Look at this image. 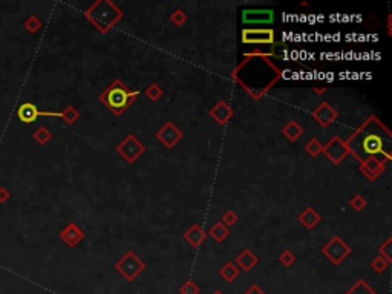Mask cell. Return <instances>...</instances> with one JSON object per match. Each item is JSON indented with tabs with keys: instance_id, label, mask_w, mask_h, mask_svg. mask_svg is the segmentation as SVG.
Segmentation results:
<instances>
[{
	"instance_id": "d6986e66",
	"label": "cell",
	"mask_w": 392,
	"mask_h": 294,
	"mask_svg": "<svg viewBox=\"0 0 392 294\" xmlns=\"http://www.w3.org/2000/svg\"><path fill=\"white\" fill-rule=\"evenodd\" d=\"M219 276H221L225 282L232 284V282L239 276V268H238V265L233 264V262H227V264L219 270Z\"/></svg>"
},
{
	"instance_id": "2e32d148",
	"label": "cell",
	"mask_w": 392,
	"mask_h": 294,
	"mask_svg": "<svg viewBox=\"0 0 392 294\" xmlns=\"http://www.w3.org/2000/svg\"><path fill=\"white\" fill-rule=\"evenodd\" d=\"M320 215L316 212V210L313 208V207H308V208H305L303 212H302V215L299 216V221H300V224L306 228V230H313L319 222H320Z\"/></svg>"
},
{
	"instance_id": "d590c367",
	"label": "cell",
	"mask_w": 392,
	"mask_h": 294,
	"mask_svg": "<svg viewBox=\"0 0 392 294\" xmlns=\"http://www.w3.org/2000/svg\"><path fill=\"white\" fill-rule=\"evenodd\" d=\"M244 294H265V291L261 287H258V285H252Z\"/></svg>"
},
{
	"instance_id": "f546056e",
	"label": "cell",
	"mask_w": 392,
	"mask_h": 294,
	"mask_svg": "<svg viewBox=\"0 0 392 294\" xmlns=\"http://www.w3.org/2000/svg\"><path fill=\"white\" fill-rule=\"evenodd\" d=\"M279 261H280V264H282L283 267H291V265L296 262V256L291 253L290 250H285L283 253L279 256Z\"/></svg>"
},
{
	"instance_id": "277c9868",
	"label": "cell",
	"mask_w": 392,
	"mask_h": 294,
	"mask_svg": "<svg viewBox=\"0 0 392 294\" xmlns=\"http://www.w3.org/2000/svg\"><path fill=\"white\" fill-rule=\"evenodd\" d=\"M115 270L126 281L132 282L142 273L144 264L141 262V259L133 253V251H128V253L115 264Z\"/></svg>"
},
{
	"instance_id": "7c38bea8",
	"label": "cell",
	"mask_w": 392,
	"mask_h": 294,
	"mask_svg": "<svg viewBox=\"0 0 392 294\" xmlns=\"http://www.w3.org/2000/svg\"><path fill=\"white\" fill-rule=\"evenodd\" d=\"M85 238V233H83V230H81L77 224L71 222L68 224L63 230H61V233H60V239L63 241L68 247L74 248L77 247L81 241H83Z\"/></svg>"
},
{
	"instance_id": "e575fe53",
	"label": "cell",
	"mask_w": 392,
	"mask_h": 294,
	"mask_svg": "<svg viewBox=\"0 0 392 294\" xmlns=\"http://www.w3.org/2000/svg\"><path fill=\"white\" fill-rule=\"evenodd\" d=\"M11 199V192L8 190L6 187L0 185V204H5Z\"/></svg>"
},
{
	"instance_id": "603a6c76",
	"label": "cell",
	"mask_w": 392,
	"mask_h": 294,
	"mask_svg": "<svg viewBox=\"0 0 392 294\" xmlns=\"http://www.w3.org/2000/svg\"><path fill=\"white\" fill-rule=\"evenodd\" d=\"M32 138H34V141L37 143V144H40V146H46L49 141H51V138H52V134L46 129V128H38L34 134H32Z\"/></svg>"
},
{
	"instance_id": "52a82bcc",
	"label": "cell",
	"mask_w": 392,
	"mask_h": 294,
	"mask_svg": "<svg viewBox=\"0 0 392 294\" xmlns=\"http://www.w3.org/2000/svg\"><path fill=\"white\" fill-rule=\"evenodd\" d=\"M242 43L247 45H271L274 43L273 29H244Z\"/></svg>"
},
{
	"instance_id": "30bf717a",
	"label": "cell",
	"mask_w": 392,
	"mask_h": 294,
	"mask_svg": "<svg viewBox=\"0 0 392 294\" xmlns=\"http://www.w3.org/2000/svg\"><path fill=\"white\" fill-rule=\"evenodd\" d=\"M156 138L167 147V149H172V147L176 146V143L182 138V132L176 128V126L170 121H167L162 128L156 132Z\"/></svg>"
},
{
	"instance_id": "4316f807",
	"label": "cell",
	"mask_w": 392,
	"mask_h": 294,
	"mask_svg": "<svg viewBox=\"0 0 392 294\" xmlns=\"http://www.w3.org/2000/svg\"><path fill=\"white\" fill-rule=\"evenodd\" d=\"M389 264H391V262H388L385 258L379 256V258H376L373 262H371V268H373L376 273H383V271L389 267Z\"/></svg>"
},
{
	"instance_id": "6da1fadb",
	"label": "cell",
	"mask_w": 392,
	"mask_h": 294,
	"mask_svg": "<svg viewBox=\"0 0 392 294\" xmlns=\"http://www.w3.org/2000/svg\"><path fill=\"white\" fill-rule=\"evenodd\" d=\"M345 144L348 152L353 153L360 162L376 158L385 164L391 159V132L376 117H371Z\"/></svg>"
},
{
	"instance_id": "ffe728a7",
	"label": "cell",
	"mask_w": 392,
	"mask_h": 294,
	"mask_svg": "<svg viewBox=\"0 0 392 294\" xmlns=\"http://www.w3.org/2000/svg\"><path fill=\"white\" fill-rule=\"evenodd\" d=\"M282 134H283L288 140H290V141H297V140L302 137L303 129L300 128L297 121H290V123H288L285 128L282 129Z\"/></svg>"
},
{
	"instance_id": "cb8c5ba5",
	"label": "cell",
	"mask_w": 392,
	"mask_h": 294,
	"mask_svg": "<svg viewBox=\"0 0 392 294\" xmlns=\"http://www.w3.org/2000/svg\"><path fill=\"white\" fill-rule=\"evenodd\" d=\"M60 118L66 124H74L80 118V112L74 106H68L63 112H60Z\"/></svg>"
},
{
	"instance_id": "d6a6232c",
	"label": "cell",
	"mask_w": 392,
	"mask_h": 294,
	"mask_svg": "<svg viewBox=\"0 0 392 294\" xmlns=\"http://www.w3.org/2000/svg\"><path fill=\"white\" fill-rule=\"evenodd\" d=\"M349 204L354 210H357V212H362V210L365 208V205H366V201H365V198L362 195H356L353 199L349 201Z\"/></svg>"
},
{
	"instance_id": "8992f818",
	"label": "cell",
	"mask_w": 392,
	"mask_h": 294,
	"mask_svg": "<svg viewBox=\"0 0 392 294\" xmlns=\"http://www.w3.org/2000/svg\"><path fill=\"white\" fill-rule=\"evenodd\" d=\"M117 152L128 162H133L144 152V146L135 138V135H129L125 141L117 146Z\"/></svg>"
},
{
	"instance_id": "4dcf8cb0",
	"label": "cell",
	"mask_w": 392,
	"mask_h": 294,
	"mask_svg": "<svg viewBox=\"0 0 392 294\" xmlns=\"http://www.w3.org/2000/svg\"><path fill=\"white\" fill-rule=\"evenodd\" d=\"M170 20L175 26H182L185 23V20H187V15H185L181 9H176L172 15H170Z\"/></svg>"
},
{
	"instance_id": "9a60e30c",
	"label": "cell",
	"mask_w": 392,
	"mask_h": 294,
	"mask_svg": "<svg viewBox=\"0 0 392 294\" xmlns=\"http://www.w3.org/2000/svg\"><path fill=\"white\" fill-rule=\"evenodd\" d=\"M205 238H207V233L204 232L202 227H201L199 224L192 225V227L187 230V233L184 235V239L187 241V242H190L192 247H199V245L205 241Z\"/></svg>"
},
{
	"instance_id": "5bb4252c",
	"label": "cell",
	"mask_w": 392,
	"mask_h": 294,
	"mask_svg": "<svg viewBox=\"0 0 392 294\" xmlns=\"http://www.w3.org/2000/svg\"><path fill=\"white\" fill-rule=\"evenodd\" d=\"M360 169H362V172H363L365 176H368L369 179H376L377 176L382 175V172H383V169H385V164L380 162V161L376 159V158H369V159H366L365 162H362Z\"/></svg>"
},
{
	"instance_id": "836d02e7",
	"label": "cell",
	"mask_w": 392,
	"mask_h": 294,
	"mask_svg": "<svg viewBox=\"0 0 392 294\" xmlns=\"http://www.w3.org/2000/svg\"><path fill=\"white\" fill-rule=\"evenodd\" d=\"M391 244H392V239H388V241L380 247V256L385 258L388 262L392 261V255H391Z\"/></svg>"
},
{
	"instance_id": "ac0fdd59",
	"label": "cell",
	"mask_w": 392,
	"mask_h": 294,
	"mask_svg": "<svg viewBox=\"0 0 392 294\" xmlns=\"http://www.w3.org/2000/svg\"><path fill=\"white\" fill-rule=\"evenodd\" d=\"M258 262H259V259L252 253L250 250H244L242 253L236 258V264L245 271H252L258 265Z\"/></svg>"
},
{
	"instance_id": "3957f363",
	"label": "cell",
	"mask_w": 392,
	"mask_h": 294,
	"mask_svg": "<svg viewBox=\"0 0 392 294\" xmlns=\"http://www.w3.org/2000/svg\"><path fill=\"white\" fill-rule=\"evenodd\" d=\"M85 17L101 32H108L118 20L123 17V12L108 0L95 2L86 12Z\"/></svg>"
},
{
	"instance_id": "1f68e13d",
	"label": "cell",
	"mask_w": 392,
	"mask_h": 294,
	"mask_svg": "<svg viewBox=\"0 0 392 294\" xmlns=\"http://www.w3.org/2000/svg\"><path fill=\"white\" fill-rule=\"evenodd\" d=\"M224 225H229V227H232V225H235L236 222H238V215L236 213H233V210H227V212L222 215V221H221Z\"/></svg>"
},
{
	"instance_id": "8fae6325",
	"label": "cell",
	"mask_w": 392,
	"mask_h": 294,
	"mask_svg": "<svg viewBox=\"0 0 392 294\" xmlns=\"http://www.w3.org/2000/svg\"><path fill=\"white\" fill-rule=\"evenodd\" d=\"M322 150L325 152V155H326L329 159H331L333 162H336V164L340 162V161L349 153L348 149H346V144L342 143L339 137H334L326 146H323Z\"/></svg>"
},
{
	"instance_id": "484cf974",
	"label": "cell",
	"mask_w": 392,
	"mask_h": 294,
	"mask_svg": "<svg viewBox=\"0 0 392 294\" xmlns=\"http://www.w3.org/2000/svg\"><path fill=\"white\" fill-rule=\"evenodd\" d=\"M322 147H323V146H322L317 140H311V141H309V143L305 146V150H306L309 155H311V156H317V155L322 152Z\"/></svg>"
},
{
	"instance_id": "f1b7e54d",
	"label": "cell",
	"mask_w": 392,
	"mask_h": 294,
	"mask_svg": "<svg viewBox=\"0 0 392 294\" xmlns=\"http://www.w3.org/2000/svg\"><path fill=\"white\" fill-rule=\"evenodd\" d=\"M199 287L193 282V281H187L181 288H179V293L181 294H199Z\"/></svg>"
},
{
	"instance_id": "d4e9b609",
	"label": "cell",
	"mask_w": 392,
	"mask_h": 294,
	"mask_svg": "<svg viewBox=\"0 0 392 294\" xmlns=\"http://www.w3.org/2000/svg\"><path fill=\"white\" fill-rule=\"evenodd\" d=\"M40 28H42V20H40L37 15H29L25 20V29L31 34H35Z\"/></svg>"
},
{
	"instance_id": "8d00e7d4",
	"label": "cell",
	"mask_w": 392,
	"mask_h": 294,
	"mask_svg": "<svg viewBox=\"0 0 392 294\" xmlns=\"http://www.w3.org/2000/svg\"><path fill=\"white\" fill-rule=\"evenodd\" d=\"M212 294H224V293H222L221 290H215V291H213Z\"/></svg>"
},
{
	"instance_id": "4fadbf2b",
	"label": "cell",
	"mask_w": 392,
	"mask_h": 294,
	"mask_svg": "<svg viewBox=\"0 0 392 294\" xmlns=\"http://www.w3.org/2000/svg\"><path fill=\"white\" fill-rule=\"evenodd\" d=\"M314 118L316 121H319L320 126H323V128H326V126L331 124L336 118H337V112L329 106L328 103H322L320 106L314 111Z\"/></svg>"
},
{
	"instance_id": "83f0119b",
	"label": "cell",
	"mask_w": 392,
	"mask_h": 294,
	"mask_svg": "<svg viewBox=\"0 0 392 294\" xmlns=\"http://www.w3.org/2000/svg\"><path fill=\"white\" fill-rule=\"evenodd\" d=\"M146 95L150 101H158L161 97H162V89L158 86V85H150L147 89H146Z\"/></svg>"
},
{
	"instance_id": "9c48e42d",
	"label": "cell",
	"mask_w": 392,
	"mask_h": 294,
	"mask_svg": "<svg viewBox=\"0 0 392 294\" xmlns=\"http://www.w3.org/2000/svg\"><path fill=\"white\" fill-rule=\"evenodd\" d=\"M38 117H58L60 118V112H42L37 109L35 104L28 103V101L20 104L17 109V118L25 124L34 123Z\"/></svg>"
},
{
	"instance_id": "44dd1931",
	"label": "cell",
	"mask_w": 392,
	"mask_h": 294,
	"mask_svg": "<svg viewBox=\"0 0 392 294\" xmlns=\"http://www.w3.org/2000/svg\"><path fill=\"white\" fill-rule=\"evenodd\" d=\"M209 233H210V236H212L216 242H222V241H225L227 238H229L230 230H229V227L224 225V224L219 221V222H216V224L210 228Z\"/></svg>"
},
{
	"instance_id": "7a4b0ae2",
	"label": "cell",
	"mask_w": 392,
	"mask_h": 294,
	"mask_svg": "<svg viewBox=\"0 0 392 294\" xmlns=\"http://www.w3.org/2000/svg\"><path fill=\"white\" fill-rule=\"evenodd\" d=\"M139 91H131L121 80H115L112 85L100 95V101L114 114L121 115L125 114L131 104L136 100Z\"/></svg>"
},
{
	"instance_id": "5b68a950",
	"label": "cell",
	"mask_w": 392,
	"mask_h": 294,
	"mask_svg": "<svg viewBox=\"0 0 392 294\" xmlns=\"http://www.w3.org/2000/svg\"><path fill=\"white\" fill-rule=\"evenodd\" d=\"M322 253L331 261L334 265H339L343 259H346L351 255V248L348 247V244L345 241H342L339 236H334L331 241H329L323 248Z\"/></svg>"
},
{
	"instance_id": "e0dca14e",
	"label": "cell",
	"mask_w": 392,
	"mask_h": 294,
	"mask_svg": "<svg viewBox=\"0 0 392 294\" xmlns=\"http://www.w3.org/2000/svg\"><path fill=\"white\" fill-rule=\"evenodd\" d=\"M210 114H212V117H213L219 124H225L227 121H229V120L233 117V111H232V108H230L227 103H224V101L218 103L216 106L212 109Z\"/></svg>"
},
{
	"instance_id": "7402d4cb",
	"label": "cell",
	"mask_w": 392,
	"mask_h": 294,
	"mask_svg": "<svg viewBox=\"0 0 392 294\" xmlns=\"http://www.w3.org/2000/svg\"><path fill=\"white\" fill-rule=\"evenodd\" d=\"M345 294H377L373 288H371L363 279L357 281L353 287H351Z\"/></svg>"
},
{
	"instance_id": "ba28073f",
	"label": "cell",
	"mask_w": 392,
	"mask_h": 294,
	"mask_svg": "<svg viewBox=\"0 0 392 294\" xmlns=\"http://www.w3.org/2000/svg\"><path fill=\"white\" fill-rule=\"evenodd\" d=\"M274 20L273 9H244L242 22L244 25H271Z\"/></svg>"
}]
</instances>
